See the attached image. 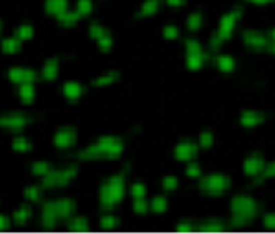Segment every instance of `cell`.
<instances>
[{"instance_id": "obj_24", "label": "cell", "mask_w": 275, "mask_h": 234, "mask_svg": "<svg viewBox=\"0 0 275 234\" xmlns=\"http://www.w3.org/2000/svg\"><path fill=\"white\" fill-rule=\"evenodd\" d=\"M240 123L245 125V127H257L260 123V116L254 111H244L240 115Z\"/></svg>"}, {"instance_id": "obj_37", "label": "cell", "mask_w": 275, "mask_h": 234, "mask_svg": "<svg viewBox=\"0 0 275 234\" xmlns=\"http://www.w3.org/2000/svg\"><path fill=\"white\" fill-rule=\"evenodd\" d=\"M7 226H10V219L7 216L0 214V227H7Z\"/></svg>"}, {"instance_id": "obj_27", "label": "cell", "mask_w": 275, "mask_h": 234, "mask_svg": "<svg viewBox=\"0 0 275 234\" xmlns=\"http://www.w3.org/2000/svg\"><path fill=\"white\" fill-rule=\"evenodd\" d=\"M217 68L220 72H230L234 68V60L227 57V55H222L217 58Z\"/></svg>"}, {"instance_id": "obj_5", "label": "cell", "mask_w": 275, "mask_h": 234, "mask_svg": "<svg viewBox=\"0 0 275 234\" xmlns=\"http://www.w3.org/2000/svg\"><path fill=\"white\" fill-rule=\"evenodd\" d=\"M29 116L20 111H10L0 116V128L7 132H22L29 125Z\"/></svg>"}, {"instance_id": "obj_32", "label": "cell", "mask_w": 275, "mask_h": 234, "mask_svg": "<svg viewBox=\"0 0 275 234\" xmlns=\"http://www.w3.org/2000/svg\"><path fill=\"white\" fill-rule=\"evenodd\" d=\"M258 168H260V161H258L257 158H249V160L245 161V170L249 175H255Z\"/></svg>"}, {"instance_id": "obj_16", "label": "cell", "mask_w": 275, "mask_h": 234, "mask_svg": "<svg viewBox=\"0 0 275 234\" xmlns=\"http://www.w3.org/2000/svg\"><path fill=\"white\" fill-rule=\"evenodd\" d=\"M194 151H196V146L189 143V141H184V143H181L176 148V156L182 161H187L194 156Z\"/></svg>"}, {"instance_id": "obj_17", "label": "cell", "mask_w": 275, "mask_h": 234, "mask_svg": "<svg viewBox=\"0 0 275 234\" xmlns=\"http://www.w3.org/2000/svg\"><path fill=\"white\" fill-rule=\"evenodd\" d=\"M187 67L191 70H197L202 67L204 63V53L202 50H196V52H187V58H186Z\"/></svg>"}, {"instance_id": "obj_11", "label": "cell", "mask_w": 275, "mask_h": 234, "mask_svg": "<svg viewBox=\"0 0 275 234\" xmlns=\"http://www.w3.org/2000/svg\"><path fill=\"white\" fill-rule=\"evenodd\" d=\"M235 20H237V15L234 12L227 14L222 20H220V25H219V30H217L219 39H227V37L230 35V32H232V29H234Z\"/></svg>"}, {"instance_id": "obj_33", "label": "cell", "mask_w": 275, "mask_h": 234, "mask_svg": "<svg viewBox=\"0 0 275 234\" xmlns=\"http://www.w3.org/2000/svg\"><path fill=\"white\" fill-rule=\"evenodd\" d=\"M201 24H202V17H201V14H197V12L191 14V17L187 19V25H189V29H192V30L199 29Z\"/></svg>"}, {"instance_id": "obj_23", "label": "cell", "mask_w": 275, "mask_h": 234, "mask_svg": "<svg viewBox=\"0 0 275 234\" xmlns=\"http://www.w3.org/2000/svg\"><path fill=\"white\" fill-rule=\"evenodd\" d=\"M88 34L90 37L93 39L95 42L96 40H100L101 37H105L108 34V30H106V27L103 24H98V22H93V24L90 25V29H88Z\"/></svg>"}, {"instance_id": "obj_38", "label": "cell", "mask_w": 275, "mask_h": 234, "mask_svg": "<svg viewBox=\"0 0 275 234\" xmlns=\"http://www.w3.org/2000/svg\"><path fill=\"white\" fill-rule=\"evenodd\" d=\"M163 183H164V184H166V186H168V188H174V184H176V179L172 178V176H168V178L164 179Z\"/></svg>"}, {"instance_id": "obj_42", "label": "cell", "mask_w": 275, "mask_h": 234, "mask_svg": "<svg viewBox=\"0 0 275 234\" xmlns=\"http://www.w3.org/2000/svg\"><path fill=\"white\" fill-rule=\"evenodd\" d=\"M2 29H4V24L0 22V34H2Z\"/></svg>"}, {"instance_id": "obj_14", "label": "cell", "mask_w": 275, "mask_h": 234, "mask_svg": "<svg viewBox=\"0 0 275 234\" xmlns=\"http://www.w3.org/2000/svg\"><path fill=\"white\" fill-rule=\"evenodd\" d=\"M30 219H32V208L30 206H25V204L19 206L12 214V221L15 222V224H20V226H25Z\"/></svg>"}, {"instance_id": "obj_40", "label": "cell", "mask_w": 275, "mask_h": 234, "mask_svg": "<svg viewBox=\"0 0 275 234\" xmlns=\"http://www.w3.org/2000/svg\"><path fill=\"white\" fill-rule=\"evenodd\" d=\"M252 2H257V4H268V2H273V0H252Z\"/></svg>"}, {"instance_id": "obj_35", "label": "cell", "mask_w": 275, "mask_h": 234, "mask_svg": "<svg viewBox=\"0 0 275 234\" xmlns=\"http://www.w3.org/2000/svg\"><path fill=\"white\" fill-rule=\"evenodd\" d=\"M144 193H146V189L143 188V184H134V188H133L134 199H143L144 198Z\"/></svg>"}, {"instance_id": "obj_21", "label": "cell", "mask_w": 275, "mask_h": 234, "mask_svg": "<svg viewBox=\"0 0 275 234\" xmlns=\"http://www.w3.org/2000/svg\"><path fill=\"white\" fill-rule=\"evenodd\" d=\"M75 10H77V14L80 15V19L86 17V15H90L91 10H93V0H77Z\"/></svg>"}, {"instance_id": "obj_3", "label": "cell", "mask_w": 275, "mask_h": 234, "mask_svg": "<svg viewBox=\"0 0 275 234\" xmlns=\"http://www.w3.org/2000/svg\"><path fill=\"white\" fill-rule=\"evenodd\" d=\"M123 196V181L120 176H113L110 181L103 184L100 191V198H101V204L105 208H113L120 198Z\"/></svg>"}, {"instance_id": "obj_31", "label": "cell", "mask_w": 275, "mask_h": 234, "mask_svg": "<svg viewBox=\"0 0 275 234\" xmlns=\"http://www.w3.org/2000/svg\"><path fill=\"white\" fill-rule=\"evenodd\" d=\"M96 45H98L100 50H103V52L110 50V48L113 47V39H111V35H110V34H106L105 37H101L100 40H96Z\"/></svg>"}, {"instance_id": "obj_29", "label": "cell", "mask_w": 275, "mask_h": 234, "mask_svg": "<svg viewBox=\"0 0 275 234\" xmlns=\"http://www.w3.org/2000/svg\"><path fill=\"white\" fill-rule=\"evenodd\" d=\"M116 80V73H106V75H101V77H98L95 80V85L96 86H108L111 83H115Z\"/></svg>"}, {"instance_id": "obj_2", "label": "cell", "mask_w": 275, "mask_h": 234, "mask_svg": "<svg viewBox=\"0 0 275 234\" xmlns=\"http://www.w3.org/2000/svg\"><path fill=\"white\" fill-rule=\"evenodd\" d=\"M121 150H123V145L116 138L103 137L96 141V143L86 146L85 150L80 151L78 156H80V160H83V161H91L100 156H106V158L118 156L121 153Z\"/></svg>"}, {"instance_id": "obj_19", "label": "cell", "mask_w": 275, "mask_h": 234, "mask_svg": "<svg viewBox=\"0 0 275 234\" xmlns=\"http://www.w3.org/2000/svg\"><path fill=\"white\" fill-rule=\"evenodd\" d=\"M12 148L14 151H17V153H29L32 150V143L25 137H17L12 141Z\"/></svg>"}, {"instance_id": "obj_22", "label": "cell", "mask_w": 275, "mask_h": 234, "mask_svg": "<svg viewBox=\"0 0 275 234\" xmlns=\"http://www.w3.org/2000/svg\"><path fill=\"white\" fill-rule=\"evenodd\" d=\"M32 173H34L35 176H39V178H45L48 173H50L52 170V166L48 165L47 161H35L34 165H32Z\"/></svg>"}, {"instance_id": "obj_8", "label": "cell", "mask_w": 275, "mask_h": 234, "mask_svg": "<svg viewBox=\"0 0 275 234\" xmlns=\"http://www.w3.org/2000/svg\"><path fill=\"white\" fill-rule=\"evenodd\" d=\"M62 93H63L65 98H67V100L77 101L83 95V86H82V83H80V81L68 80V81H65L63 86H62Z\"/></svg>"}, {"instance_id": "obj_43", "label": "cell", "mask_w": 275, "mask_h": 234, "mask_svg": "<svg viewBox=\"0 0 275 234\" xmlns=\"http://www.w3.org/2000/svg\"><path fill=\"white\" fill-rule=\"evenodd\" d=\"M273 171H275V165H273Z\"/></svg>"}, {"instance_id": "obj_20", "label": "cell", "mask_w": 275, "mask_h": 234, "mask_svg": "<svg viewBox=\"0 0 275 234\" xmlns=\"http://www.w3.org/2000/svg\"><path fill=\"white\" fill-rule=\"evenodd\" d=\"M206 188L211 189L212 193H219L220 189L225 188V179L222 176H211L206 179Z\"/></svg>"}, {"instance_id": "obj_36", "label": "cell", "mask_w": 275, "mask_h": 234, "mask_svg": "<svg viewBox=\"0 0 275 234\" xmlns=\"http://www.w3.org/2000/svg\"><path fill=\"white\" fill-rule=\"evenodd\" d=\"M201 145L202 146H206V148H209V146H211V143H212V135L209 133V132H206V133H202L201 135Z\"/></svg>"}, {"instance_id": "obj_41", "label": "cell", "mask_w": 275, "mask_h": 234, "mask_svg": "<svg viewBox=\"0 0 275 234\" xmlns=\"http://www.w3.org/2000/svg\"><path fill=\"white\" fill-rule=\"evenodd\" d=\"M270 37H272V40H273V43H275V29L272 30V34H270Z\"/></svg>"}, {"instance_id": "obj_13", "label": "cell", "mask_w": 275, "mask_h": 234, "mask_svg": "<svg viewBox=\"0 0 275 234\" xmlns=\"http://www.w3.org/2000/svg\"><path fill=\"white\" fill-rule=\"evenodd\" d=\"M68 7V0H45V10L48 15L52 17H58L60 14H63Z\"/></svg>"}, {"instance_id": "obj_15", "label": "cell", "mask_w": 275, "mask_h": 234, "mask_svg": "<svg viewBox=\"0 0 275 234\" xmlns=\"http://www.w3.org/2000/svg\"><path fill=\"white\" fill-rule=\"evenodd\" d=\"M57 20L60 22L62 25H65V27H73L80 20V15L77 14V10H75V9H67L63 14L58 15Z\"/></svg>"}, {"instance_id": "obj_39", "label": "cell", "mask_w": 275, "mask_h": 234, "mask_svg": "<svg viewBox=\"0 0 275 234\" xmlns=\"http://www.w3.org/2000/svg\"><path fill=\"white\" fill-rule=\"evenodd\" d=\"M182 2L184 0H166V4L171 5V7H179V5H182Z\"/></svg>"}, {"instance_id": "obj_6", "label": "cell", "mask_w": 275, "mask_h": 234, "mask_svg": "<svg viewBox=\"0 0 275 234\" xmlns=\"http://www.w3.org/2000/svg\"><path fill=\"white\" fill-rule=\"evenodd\" d=\"M37 72L24 65H15L9 70V80L15 85H24V83H35L37 81Z\"/></svg>"}, {"instance_id": "obj_25", "label": "cell", "mask_w": 275, "mask_h": 234, "mask_svg": "<svg viewBox=\"0 0 275 234\" xmlns=\"http://www.w3.org/2000/svg\"><path fill=\"white\" fill-rule=\"evenodd\" d=\"M42 198V188L37 186V184H32V186H27L25 189V199L30 201V203H37Z\"/></svg>"}, {"instance_id": "obj_1", "label": "cell", "mask_w": 275, "mask_h": 234, "mask_svg": "<svg viewBox=\"0 0 275 234\" xmlns=\"http://www.w3.org/2000/svg\"><path fill=\"white\" fill-rule=\"evenodd\" d=\"M75 213V203L70 198H53L43 203L40 211V221L45 226H55Z\"/></svg>"}, {"instance_id": "obj_34", "label": "cell", "mask_w": 275, "mask_h": 234, "mask_svg": "<svg viewBox=\"0 0 275 234\" xmlns=\"http://www.w3.org/2000/svg\"><path fill=\"white\" fill-rule=\"evenodd\" d=\"M151 209H153L156 214L163 213V211L166 209V201L163 198H154L153 203H151Z\"/></svg>"}, {"instance_id": "obj_18", "label": "cell", "mask_w": 275, "mask_h": 234, "mask_svg": "<svg viewBox=\"0 0 275 234\" xmlns=\"http://www.w3.org/2000/svg\"><path fill=\"white\" fill-rule=\"evenodd\" d=\"M15 35H17L22 42H27V40L34 39L35 30H34V27H32L30 24H20L17 27V30H15Z\"/></svg>"}, {"instance_id": "obj_9", "label": "cell", "mask_w": 275, "mask_h": 234, "mask_svg": "<svg viewBox=\"0 0 275 234\" xmlns=\"http://www.w3.org/2000/svg\"><path fill=\"white\" fill-rule=\"evenodd\" d=\"M58 73H60V65H58V62L55 58L47 60V62L42 65L40 75L45 81H53L58 77Z\"/></svg>"}, {"instance_id": "obj_4", "label": "cell", "mask_w": 275, "mask_h": 234, "mask_svg": "<svg viewBox=\"0 0 275 234\" xmlns=\"http://www.w3.org/2000/svg\"><path fill=\"white\" fill-rule=\"evenodd\" d=\"M77 168L75 166H67V168H60V170H50V173L42 178L43 186L47 188H62L65 184H68L77 175Z\"/></svg>"}, {"instance_id": "obj_7", "label": "cell", "mask_w": 275, "mask_h": 234, "mask_svg": "<svg viewBox=\"0 0 275 234\" xmlns=\"http://www.w3.org/2000/svg\"><path fill=\"white\" fill-rule=\"evenodd\" d=\"M52 141H53V146H55V148L67 150L70 146H73L75 141H77V132L70 127H62L55 132Z\"/></svg>"}, {"instance_id": "obj_26", "label": "cell", "mask_w": 275, "mask_h": 234, "mask_svg": "<svg viewBox=\"0 0 275 234\" xmlns=\"http://www.w3.org/2000/svg\"><path fill=\"white\" fill-rule=\"evenodd\" d=\"M245 43L252 48H260L265 45V40H263L262 35H257L255 32H249V34L245 35Z\"/></svg>"}, {"instance_id": "obj_12", "label": "cell", "mask_w": 275, "mask_h": 234, "mask_svg": "<svg viewBox=\"0 0 275 234\" xmlns=\"http://www.w3.org/2000/svg\"><path fill=\"white\" fill-rule=\"evenodd\" d=\"M19 98L22 103L25 105H30L34 103V100L37 98V88H35V83H24V85H19Z\"/></svg>"}, {"instance_id": "obj_28", "label": "cell", "mask_w": 275, "mask_h": 234, "mask_svg": "<svg viewBox=\"0 0 275 234\" xmlns=\"http://www.w3.org/2000/svg\"><path fill=\"white\" fill-rule=\"evenodd\" d=\"M159 7V2L158 0H146L143 5H141V14L143 15H153L156 10Z\"/></svg>"}, {"instance_id": "obj_10", "label": "cell", "mask_w": 275, "mask_h": 234, "mask_svg": "<svg viewBox=\"0 0 275 234\" xmlns=\"http://www.w3.org/2000/svg\"><path fill=\"white\" fill-rule=\"evenodd\" d=\"M20 48H22V40L17 35H10V37H5L4 40H0V50L7 53V55H14Z\"/></svg>"}, {"instance_id": "obj_30", "label": "cell", "mask_w": 275, "mask_h": 234, "mask_svg": "<svg viewBox=\"0 0 275 234\" xmlns=\"http://www.w3.org/2000/svg\"><path fill=\"white\" fill-rule=\"evenodd\" d=\"M163 37L166 40H176L179 37V30L176 25H166L163 29Z\"/></svg>"}]
</instances>
